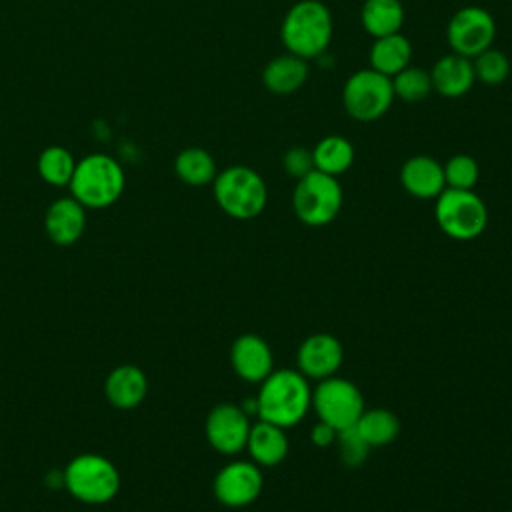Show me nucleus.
Listing matches in <instances>:
<instances>
[{"instance_id":"f257e3e1","label":"nucleus","mask_w":512,"mask_h":512,"mask_svg":"<svg viewBox=\"0 0 512 512\" xmlns=\"http://www.w3.org/2000/svg\"><path fill=\"white\" fill-rule=\"evenodd\" d=\"M256 402L258 420H266L286 430L298 424L312 406L310 380L298 370H272L260 382Z\"/></svg>"},{"instance_id":"f03ea898","label":"nucleus","mask_w":512,"mask_h":512,"mask_svg":"<svg viewBox=\"0 0 512 512\" xmlns=\"http://www.w3.org/2000/svg\"><path fill=\"white\" fill-rule=\"evenodd\" d=\"M332 32V14L320 0L296 2L280 26V38L286 50L304 60L322 56L330 46Z\"/></svg>"},{"instance_id":"7ed1b4c3","label":"nucleus","mask_w":512,"mask_h":512,"mask_svg":"<svg viewBox=\"0 0 512 512\" xmlns=\"http://www.w3.org/2000/svg\"><path fill=\"white\" fill-rule=\"evenodd\" d=\"M126 176L122 166L108 154L96 152L76 162L70 180V196L84 208H108L124 192Z\"/></svg>"},{"instance_id":"20e7f679","label":"nucleus","mask_w":512,"mask_h":512,"mask_svg":"<svg viewBox=\"0 0 512 512\" xmlns=\"http://www.w3.org/2000/svg\"><path fill=\"white\" fill-rule=\"evenodd\" d=\"M214 200L224 214L236 220L256 218L268 202V188L262 176L248 166H228L216 174Z\"/></svg>"},{"instance_id":"39448f33","label":"nucleus","mask_w":512,"mask_h":512,"mask_svg":"<svg viewBox=\"0 0 512 512\" xmlns=\"http://www.w3.org/2000/svg\"><path fill=\"white\" fill-rule=\"evenodd\" d=\"M62 486L84 504H106L120 490V472L106 456L86 452L66 464Z\"/></svg>"},{"instance_id":"423d86ee","label":"nucleus","mask_w":512,"mask_h":512,"mask_svg":"<svg viewBox=\"0 0 512 512\" xmlns=\"http://www.w3.org/2000/svg\"><path fill=\"white\" fill-rule=\"evenodd\" d=\"M434 218L446 236L468 242L486 230L488 208L474 190L444 188L436 198Z\"/></svg>"},{"instance_id":"0eeeda50","label":"nucleus","mask_w":512,"mask_h":512,"mask_svg":"<svg viewBox=\"0 0 512 512\" xmlns=\"http://www.w3.org/2000/svg\"><path fill=\"white\" fill-rule=\"evenodd\" d=\"M344 192L336 176L312 170L296 182L292 194V208L300 222L308 226L330 224L342 208Z\"/></svg>"},{"instance_id":"6e6552de","label":"nucleus","mask_w":512,"mask_h":512,"mask_svg":"<svg viewBox=\"0 0 512 512\" xmlns=\"http://www.w3.org/2000/svg\"><path fill=\"white\" fill-rule=\"evenodd\" d=\"M312 408L318 420L334 426L336 430L354 426L366 410L360 388L340 376H328L318 382L312 390Z\"/></svg>"},{"instance_id":"1a4fd4ad","label":"nucleus","mask_w":512,"mask_h":512,"mask_svg":"<svg viewBox=\"0 0 512 512\" xmlns=\"http://www.w3.org/2000/svg\"><path fill=\"white\" fill-rule=\"evenodd\" d=\"M392 100V80L372 68L354 72L342 90L346 112L360 122H372L384 116L392 106Z\"/></svg>"},{"instance_id":"9d476101","label":"nucleus","mask_w":512,"mask_h":512,"mask_svg":"<svg viewBox=\"0 0 512 512\" xmlns=\"http://www.w3.org/2000/svg\"><path fill=\"white\" fill-rule=\"evenodd\" d=\"M496 36V22L492 14L480 6H464L452 14L446 38L454 54L474 58L492 46Z\"/></svg>"},{"instance_id":"9b49d317","label":"nucleus","mask_w":512,"mask_h":512,"mask_svg":"<svg viewBox=\"0 0 512 512\" xmlns=\"http://www.w3.org/2000/svg\"><path fill=\"white\" fill-rule=\"evenodd\" d=\"M264 488L260 466L248 460H234L222 466L214 476V496L226 508L250 506Z\"/></svg>"},{"instance_id":"f8f14e48","label":"nucleus","mask_w":512,"mask_h":512,"mask_svg":"<svg viewBox=\"0 0 512 512\" xmlns=\"http://www.w3.org/2000/svg\"><path fill=\"white\" fill-rule=\"evenodd\" d=\"M252 422L240 404L220 402L216 404L204 424L208 444L220 454H238L246 448Z\"/></svg>"},{"instance_id":"ddd939ff","label":"nucleus","mask_w":512,"mask_h":512,"mask_svg":"<svg viewBox=\"0 0 512 512\" xmlns=\"http://www.w3.org/2000/svg\"><path fill=\"white\" fill-rule=\"evenodd\" d=\"M296 360L298 372H302L308 380L320 382L338 372L344 360V348L336 336L316 332L300 344Z\"/></svg>"},{"instance_id":"4468645a","label":"nucleus","mask_w":512,"mask_h":512,"mask_svg":"<svg viewBox=\"0 0 512 512\" xmlns=\"http://www.w3.org/2000/svg\"><path fill=\"white\" fill-rule=\"evenodd\" d=\"M230 364L244 382L260 384L274 370V356L262 336L242 334L230 348Z\"/></svg>"},{"instance_id":"2eb2a0df","label":"nucleus","mask_w":512,"mask_h":512,"mask_svg":"<svg viewBox=\"0 0 512 512\" xmlns=\"http://www.w3.org/2000/svg\"><path fill=\"white\" fill-rule=\"evenodd\" d=\"M86 208L72 196L56 198L44 214V230L58 246H70L84 234Z\"/></svg>"},{"instance_id":"dca6fc26","label":"nucleus","mask_w":512,"mask_h":512,"mask_svg":"<svg viewBox=\"0 0 512 512\" xmlns=\"http://www.w3.org/2000/svg\"><path fill=\"white\" fill-rule=\"evenodd\" d=\"M400 184L414 198H438L446 188L444 168L432 156H412L400 168Z\"/></svg>"},{"instance_id":"f3484780","label":"nucleus","mask_w":512,"mask_h":512,"mask_svg":"<svg viewBox=\"0 0 512 512\" xmlns=\"http://www.w3.org/2000/svg\"><path fill=\"white\" fill-rule=\"evenodd\" d=\"M104 394L114 408L132 410L144 402L148 394V378L138 366L120 364L108 372Z\"/></svg>"},{"instance_id":"a211bd4d","label":"nucleus","mask_w":512,"mask_h":512,"mask_svg":"<svg viewBox=\"0 0 512 512\" xmlns=\"http://www.w3.org/2000/svg\"><path fill=\"white\" fill-rule=\"evenodd\" d=\"M430 80L432 90H436L440 96L460 98L476 82L472 60L454 52L446 54L432 66Z\"/></svg>"},{"instance_id":"6ab92c4d","label":"nucleus","mask_w":512,"mask_h":512,"mask_svg":"<svg viewBox=\"0 0 512 512\" xmlns=\"http://www.w3.org/2000/svg\"><path fill=\"white\" fill-rule=\"evenodd\" d=\"M246 450L250 452L254 464L276 466L288 456L286 430L266 420H258L250 428Z\"/></svg>"},{"instance_id":"aec40b11","label":"nucleus","mask_w":512,"mask_h":512,"mask_svg":"<svg viewBox=\"0 0 512 512\" xmlns=\"http://www.w3.org/2000/svg\"><path fill=\"white\" fill-rule=\"evenodd\" d=\"M410 58H412V44L400 32L374 38V44L370 46V54H368L370 68L388 78L396 76L400 70L410 66Z\"/></svg>"},{"instance_id":"412c9836","label":"nucleus","mask_w":512,"mask_h":512,"mask_svg":"<svg viewBox=\"0 0 512 512\" xmlns=\"http://www.w3.org/2000/svg\"><path fill=\"white\" fill-rule=\"evenodd\" d=\"M308 78V64L304 58L294 54H282L272 58L262 72L264 86L274 94H292L296 92Z\"/></svg>"},{"instance_id":"4be33fe9","label":"nucleus","mask_w":512,"mask_h":512,"mask_svg":"<svg viewBox=\"0 0 512 512\" xmlns=\"http://www.w3.org/2000/svg\"><path fill=\"white\" fill-rule=\"evenodd\" d=\"M360 20L372 38L396 34L404 24V6L400 0H366Z\"/></svg>"},{"instance_id":"5701e85b","label":"nucleus","mask_w":512,"mask_h":512,"mask_svg":"<svg viewBox=\"0 0 512 512\" xmlns=\"http://www.w3.org/2000/svg\"><path fill=\"white\" fill-rule=\"evenodd\" d=\"M312 158H314V168L336 176L344 174L352 162H354V146L350 144L348 138L338 136V134H330L324 136L314 148H312Z\"/></svg>"},{"instance_id":"b1692460","label":"nucleus","mask_w":512,"mask_h":512,"mask_svg":"<svg viewBox=\"0 0 512 512\" xmlns=\"http://www.w3.org/2000/svg\"><path fill=\"white\" fill-rule=\"evenodd\" d=\"M354 426L370 448H382L392 444L400 432L398 416L386 408L364 410Z\"/></svg>"},{"instance_id":"393cba45","label":"nucleus","mask_w":512,"mask_h":512,"mask_svg":"<svg viewBox=\"0 0 512 512\" xmlns=\"http://www.w3.org/2000/svg\"><path fill=\"white\" fill-rule=\"evenodd\" d=\"M176 176L188 186H206L216 178V162L204 148H184L174 160Z\"/></svg>"},{"instance_id":"a878e982","label":"nucleus","mask_w":512,"mask_h":512,"mask_svg":"<svg viewBox=\"0 0 512 512\" xmlns=\"http://www.w3.org/2000/svg\"><path fill=\"white\" fill-rule=\"evenodd\" d=\"M76 170V160L64 146H48L38 156V174L46 184L68 186Z\"/></svg>"},{"instance_id":"bb28decb","label":"nucleus","mask_w":512,"mask_h":512,"mask_svg":"<svg viewBox=\"0 0 512 512\" xmlns=\"http://www.w3.org/2000/svg\"><path fill=\"white\" fill-rule=\"evenodd\" d=\"M390 80H392L394 98H400L404 102H422L432 92L430 72L416 66H406Z\"/></svg>"},{"instance_id":"cd10ccee","label":"nucleus","mask_w":512,"mask_h":512,"mask_svg":"<svg viewBox=\"0 0 512 512\" xmlns=\"http://www.w3.org/2000/svg\"><path fill=\"white\" fill-rule=\"evenodd\" d=\"M472 68H474L476 80H480L482 84H488V86L502 84L510 74V62H508L506 54L492 46L486 48L484 52H480L478 56H474Z\"/></svg>"},{"instance_id":"c85d7f7f","label":"nucleus","mask_w":512,"mask_h":512,"mask_svg":"<svg viewBox=\"0 0 512 512\" xmlns=\"http://www.w3.org/2000/svg\"><path fill=\"white\" fill-rule=\"evenodd\" d=\"M444 168V180H446V188H456V190H474L478 176H480V168L478 162L468 156V154H456L452 158H448L446 164H442Z\"/></svg>"},{"instance_id":"c756f323","label":"nucleus","mask_w":512,"mask_h":512,"mask_svg":"<svg viewBox=\"0 0 512 512\" xmlns=\"http://www.w3.org/2000/svg\"><path fill=\"white\" fill-rule=\"evenodd\" d=\"M336 446H338L340 460L346 466H360L368 458V452H370L368 442L360 436L356 426H348L344 430H338Z\"/></svg>"},{"instance_id":"7c9ffc66","label":"nucleus","mask_w":512,"mask_h":512,"mask_svg":"<svg viewBox=\"0 0 512 512\" xmlns=\"http://www.w3.org/2000/svg\"><path fill=\"white\" fill-rule=\"evenodd\" d=\"M282 166L286 170L288 176L300 180L306 174H310L314 168V158H312V150L304 148V146H292L286 150L284 158H282Z\"/></svg>"},{"instance_id":"2f4dec72","label":"nucleus","mask_w":512,"mask_h":512,"mask_svg":"<svg viewBox=\"0 0 512 512\" xmlns=\"http://www.w3.org/2000/svg\"><path fill=\"white\" fill-rule=\"evenodd\" d=\"M336 436H338V430L322 420H318L310 430V440L318 448H328V446L336 444Z\"/></svg>"}]
</instances>
